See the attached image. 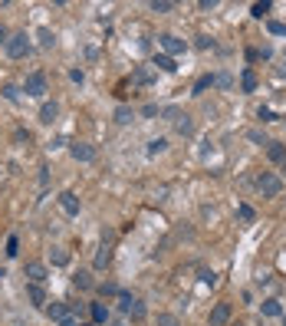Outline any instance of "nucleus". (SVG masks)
Returning <instances> with one entry per match:
<instances>
[{
    "mask_svg": "<svg viewBox=\"0 0 286 326\" xmlns=\"http://www.w3.org/2000/svg\"><path fill=\"white\" fill-rule=\"evenodd\" d=\"M280 168H283V175H286V162H283V165H280Z\"/></svg>",
    "mask_w": 286,
    "mask_h": 326,
    "instance_id": "a19ab883",
    "label": "nucleus"
},
{
    "mask_svg": "<svg viewBox=\"0 0 286 326\" xmlns=\"http://www.w3.org/2000/svg\"><path fill=\"white\" fill-rule=\"evenodd\" d=\"M46 313H50V320H53V323L76 326V316H73V310H69L66 303H53V307H46Z\"/></svg>",
    "mask_w": 286,
    "mask_h": 326,
    "instance_id": "7ed1b4c3",
    "label": "nucleus"
},
{
    "mask_svg": "<svg viewBox=\"0 0 286 326\" xmlns=\"http://www.w3.org/2000/svg\"><path fill=\"white\" fill-rule=\"evenodd\" d=\"M230 316H234V310H230V303H214V310H211V326H227L230 323Z\"/></svg>",
    "mask_w": 286,
    "mask_h": 326,
    "instance_id": "423d86ee",
    "label": "nucleus"
},
{
    "mask_svg": "<svg viewBox=\"0 0 286 326\" xmlns=\"http://www.w3.org/2000/svg\"><path fill=\"white\" fill-rule=\"evenodd\" d=\"M198 7H201V10H214V7H217V0H201Z\"/></svg>",
    "mask_w": 286,
    "mask_h": 326,
    "instance_id": "4c0bfd02",
    "label": "nucleus"
},
{
    "mask_svg": "<svg viewBox=\"0 0 286 326\" xmlns=\"http://www.w3.org/2000/svg\"><path fill=\"white\" fill-rule=\"evenodd\" d=\"M37 37H40V43H43V46H53V40H56L50 30H46V26H40V30H37Z\"/></svg>",
    "mask_w": 286,
    "mask_h": 326,
    "instance_id": "c756f323",
    "label": "nucleus"
},
{
    "mask_svg": "<svg viewBox=\"0 0 286 326\" xmlns=\"http://www.w3.org/2000/svg\"><path fill=\"white\" fill-rule=\"evenodd\" d=\"M158 326H181V320L174 313H158Z\"/></svg>",
    "mask_w": 286,
    "mask_h": 326,
    "instance_id": "cd10ccee",
    "label": "nucleus"
},
{
    "mask_svg": "<svg viewBox=\"0 0 286 326\" xmlns=\"http://www.w3.org/2000/svg\"><path fill=\"white\" fill-rule=\"evenodd\" d=\"M162 115H165V119H171V122H178V119H181V109L168 106V109H162Z\"/></svg>",
    "mask_w": 286,
    "mask_h": 326,
    "instance_id": "72a5a7b5",
    "label": "nucleus"
},
{
    "mask_svg": "<svg viewBox=\"0 0 286 326\" xmlns=\"http://www.w3.org/2000/svg\"><path fill=\"white\" fill-rule=\"evenodd\" d=\"M240 89H243V93H253V89H257V73H253V69H243V76H240Z\"/></svg>",
    "mask_w": 286,
    "mask_h": 326,
    "instance_id": "2eb2a0df",
    "label": "nucleus"
},
{
    "mask_svg": "<svg viewBox=\"0 0 286 326\" xmlns=\"http://www.w3.org/2000/svg\"><path fill=\"white\" fill-rule=\"evenodd\" d=\"M59 115V102H43V109H40V122L43 126H53Z\"/></svg>",
    "mask_w": 286,
    "mask_h": 326,
    "instance_id": "9b49d317",
    "label": "nucleus"
},
{
    "mask_svg": "<svg viewBox=\"0 0 286 326\" xmlns=\"http://www.w3.org/2000/svg\"><path fill=\"white\" fill-rule=\"evenodd\" d=\"M69 155H73L76 162H92L96 149H92V145H86V142H73V145H69Z\"/></svg>",
    "mask_w": 286,
    "mask_h": 326,
    "instance_id": "0eeeda50",
    "label": "nucleus"
},
{
    "mask_svg": "<svg viewBox=\"0 0 286 326\" xmlns=\"http://www.w3.org/2000/svg\"><path fill=\"white\" fill-rule=\"evenodd\" d=\"M174 129H178L181 135H191V132H194V122H191V115H184V112H181V119L174 122Z\"/></svg>",
    "mask_w": 286,
    "mask_h": 326,
    "instance_id": "6ab92c4d",
    "label": "nucleus"
},
{
    "mask_svg": "<svg viewBox=\"0 0 286 326\" xmlns=\"http://www.w3.org/2000/svg\"><path fill=\"white\" fill-rule=\"evenodd\" d=\"M89 313H92V323L96 326L109 320V307H106V303H89Z\"/></svg>",
    "mask_w": 286,
    "mask_h": 326,
    "instance_id": "4468645a",
    "label": "nucleus"
},
{
    "mask_svg": "<svg viewBox=\"0 0 286 326\" xmlns=\"http://www.w3.org/2000/svg\"><path fill=\"white\" fill-rule=\"evenodd\" d=\"M168 149V142L165 138H155V142H148V155H158V152H165Z\"/></svg>",
    "mask_w": 286,
    "mask_h": 326,
    "instance_id": "7c9ffc66",
    "label": "nucleus"
},
{
    "mask_svg": "<svg viewBox=\"0 0 286 326\" xmlns=\"http://www.w3.org/2000/svg\"><path fill=\"white\" fill-rule=\"evenodd\" d=\"M267 30L273 33V37H286V23H280V20H270V23H267Z\"/></svg>",
    "mask_w": 286,
    "mask_h": 326,
    "instance_id": "c85d7f7f",
    "label": "nucleus"
},
{
    "mask_svg": "<svg viewBox=\"0 0 286 326\" xmlns=\"http://www.w3.org/2000/svg\"><path fill=\"white\" fill-rule=\"evenodd\" d=\"M198 46H201V50H207V46H211V37H204V33H201V37H198Z\"/></svg>",
    "mask_w": 286,
    "mask_h": 326,
    "instance_id": "58836bf2",
    "label": "nucleus"
},
{
    "mask_svg": "<svg viewBox=\"0 0 286 326\" xmlns=\"http://www.w3.org/2000/svg\"><path fill=\"white\" fill-rule=\"evenodd\" d=\"M214 86H217V89H230V86H234V76H230V73H217V76H214Z\"/></svg>",
    "mask_w": 286,
    "mask_h": 326,
    "instance_id": "393cba45",
    "label": "nucleus"
},
{
    "mask_svg": "<svg viewBox=\"0 0 286 326\" xmlns=\"http://www.w3.org/2000/svg\"><path fill=\"white\" fill-rule=\"evenodd\" d=\"M79 326H96V323H79Z\"/></svg>",
    "mask_w": 286,
    "mask_h": 326,
    "instance_id": "79ce46f5",
    "label": "nucleus"
},
{
    "mask_svg": "<svg viewBox=\"0 0 286 326\" xmlns=\"http://www.w3.org/2000/svg\"><path fill=\"white\" fill-rule=\"evenodd\" d=\"M7 254H10V257H17V254H20V241H17V238L7 241Z\"/></svg>",
    "mask_w": 286,
    "mask_h": 326,
    "instance_id": "f704fd0d",
    "label": "nucleus"
},
{
    "mask_svg": "<svg viewBox=\"0 0 286 326\" xmlns=\"http://www.w3.org/2000/svg\"><path fill=\"white\" fill-rule=\"evenodd\" d=\"M132 82H135V86H148L151 73H148V69H135V73H132Z\"/></svg>",
    "mask_w": 286,
    "mask_h": 326,
    "instance_id": "5701e85b",
    "label": "nucleus"
},
{
    "mask_svg": "<svg viewBox=\"0 0 286 326\" xmlns=\"http://www.w3.org/2000/svg\"><path fill=\"white\" fill-rule=\"evenodd\" d=\"M73 287H79V290H89V287H92V277H89L86 270H79V274L73 277Z\"/></svg>",
    "mask_w": 286,
    "mask_h": 326,
    "instance_id": "aec40b11",
    "label": "nucleus"
},
{
    "mask_svg": "<svg viewBox=\"0 0 286 326\" xmlns=\"http://www.w3.org/2000/svg\"><path fill=\"white\" fill-rule=\"evenodd\" d=\"M59 204H62V211H66L69 218H76V214H79V198H76L73 191H62V195H59Z\"/></svg>",
    "mask_w": 286,
    "mask_h": 326,
    "instance_id": "1a4fd4ad",
    "label": "nucleus"
},
{
    "mask_svg": "<svg viewBox=\"0 0 286 326\" xmlns=\"http://www.w3.org/2000/svg\"><path fill=\"white\" fill-rule=\"evenodd\" d=\"M283 122H286V119H283Z\"/></svg>",
    "mask_w": 286,
    "mask_h": 326,
    "instance_id": "c03bdc74",
    "label": "nucleus"
},
{
    "mask_svg": "<svg viewBox=\"0 0 286 326\" xmlns=\"http://www.w3.org/2000/svg\"><path fill=\"white\" fill-rule=\"evenodd\" d=\"M23 89H26V96H33V99H43L46 96V76L43 73H30Z\"/></svg>",
    "mask_w": 286,
    "mask_h": 326,
    "instance_id": "20e7f679",
    "label": "nucleus"
},
{
    "mask_svg": "<svg viewBox=\"0 0 286 326\" xmlns=\"http://www.w3.org/2000/svg\"><path fill=\"white\" fill-rule=\"evenodd\" d=\"M99 290H102V293H109V297H112V293H118V287H115V283H102Z\"/></svg>",
    "mask_w": 286,
    "mask_h": 326,
    "instance_id": "e433bc0d",
    "label": "nucleus"
},
{
    "mask_svg": "<svg viewBox=\"0 0 286 326\" xmlns=\"http://www.w3.org/2000/svg\"><path fill=\"white\" fill-rule=\"evenodd\" d=\"M263 316H283L280 300H267V303H263Z\"/></svg>",
    "mask_w": 286,
    "mask_h": 326,
    "instance_id": "4be33fe9",
    "label": "nucleus"
},
{
    "mask_svg": "<svg viewBox=\"0 0 286 326\" xmlns=\"http://www.w3.org/2000/svg\"><path fill=\"white\" fill-rule=\"evenodd\" d=\"M211 86H214V76H201V79H198V86H194V96H201L204 89H211Z\"/></svg>",
    "mask_w": 286,
    "mask_h": 326,
    "instance_id": "bb28decb",
    "label": "nucleus"
},
{
    "mask_svg": "<svg viewBox=\"0 0 286 326\" xmlns=\"http://www.w3.org/2000/svg\"><path fill=\"white\" fill-rule=\"evenodd\" d=\"M50 260L56 263V267H66V263H69V251H66V247H53V251H50Z\"/></svg>",
    "mask_w": 286,
    "mask_h": 326,
    "instance_id": "dca6fc26",
    "label": "nucleus"
},
{
    "mask_svg": "<svg viewBox=\"0 0 286 326\" xmlns=\"http://www.w3.org/2000/svg\"><path fill=\"white\" fill-rule=\"evenodd\" d=\"M155 66L162 69V73H174V69H178V63H174L171 56H165V53H162V56H155Z\"/></svg>",
    "mask_w": 286,
    "mask_h": 326,
    "instance_id": "a211bd4d",
    "label": "nucleus"
},
{
    "mask_svg": "<svg viewBox=\"0 0 286 326\" xmlns=\"http://www.w3.org/2000/svg\"><path fill=\"white\" fill-rule=\"evenodd\" d=\"M283 326H286V316H283Z\"/></svg>",
    "mask_w": 286,
    "mask_h": 326,
    "instance_id": "37998d69",
    "label": "nucleus"
},
{
    "mask_svg": "<svg viewBox=\"0 0 286 326\" xmlns=\"http://www.w3.org/2000/svg\"><path fill=\"white\" fill-rule=\"evenodd\" d=\"M4 96H7L10 102H17V99H20V89H17V86H4Z\"/></svg>",
    "mask_w": 286,
    "mask_h": 326,
    "instance_id": "c9c22d12",
    "label": "nucleus"
},
{
    "mask_svg": "<svg viewBox=\"0 0 286 326\" xmlns=\"http://www.w3.org/2000/svg\"><path fill=\"white\" fill-rule=\"evenodd\" d=\"M247 138H250V142H257V145H267V135H263V132H257V129H250Z\"/></svg>",
    "mask_w": 286,
    "mask_h": 326,
    "instance_id": "473e14b6",
    "label": "nucleus"
},
{
    "mask_svg": "<svg viewBox=\"0 0 286 326\" xmlns=\"http://www.w3.org/2000/svg\"><path fill=\"white\" fill-rule=\"evenodd\" d=\"M7 40H10V33H7V26H0V46H7Z\"/></svg>",
    "mask_w": 286,
    "mask_h": 326,
    "instance_id": "ea45409f",
    "label": "nucleus"
},
{
    "mask_svg": "<svg viewBox=\"0 0 286 326\" xmlns=\"http://www.w3.org/2000/svg\"><path fill=\"white\" fill-rule=\"evenodd\" d=\"M257 188H260L263 198H276L283 191V178L280 175H270V171H263L260 178H257Z\"/></svg>",
    "mask_w": 286,
    "mask_h": 326,
    "instance_id": "f257e3e1",
    "label": "nucleus"
},
{
    "mask_svg": "<svg viewBox=\"0 0 286 326\" xmlns=\"http://www.w3.org/2000/svg\"><path fill=\"white\" fill-rule=\"evenodd\" d=\"M26 300H30L33 307H46V290L40 287V283H30V287H26Z\"/></svg>",
    "mask_w": 286,
    "mask_h": 326,
    "instance_id": "f8f14e48",
    "label": "nucleus"
},
{
    "mask_svg": "<svg viewBox=\"0 0 286 326\" xmlns=\"http://www.w3.org/2000/svg\"><path fill=\"white\" fill-rule=\"evenodd\" d=\"M267 158L273 165H283L286 162V145L283 142H267Z\"/></svg>",
    "mask_w": 286,
    "mask_h": 326,
    "instance_id": "6e6552de",
    "label": "nucleus"
},
{
    "mask_svg": "<svg viewBox=\"0 0 286 326\" xmlns=\"http://www.w3.org/2000/svg\"><path fill=\"white\" fill-rule=\"evenodd\" d=\"M151 10H155V13H168V10H174V4H171V0H151Z\"/></svg>",
    "mask_w": 286,
    "mask_h": 326,
    "instance_id": "a878e982",
    "label": "nucleus"
},
{
    "mask_svg": "<svg viewBox=\"0 0 286 326\" xmlns=\"http://www.w3.org/2000/svg\"><path fill=\"white\" fill-rule=\"evenodd\" d=\"M237 218H240L243 224H253V221H257V211H253L250 204H237Z\"/></svg>",
    "mask_w": 286,
    "mask_h": 326,
    "instance_id": "f3484780",
    "label": "nucleus"
},
{
    "mask_svg": "<svg viewBox=\"0 0 286 326\" xmlns=\"http://www.w3.org/2000/svg\"><path fill=\"white\" fill-rule=\"evenodd\" d=\"M250 13H253V17H267V13H270V4H253V7H250Z\"/></svg>",
    "mask_w": 286,
    "mask_h": 326,
    "instance_id": "2f4dec72",
    "label": "nucleus"
},
{
    "mask_svg": "<svg viewBox=\"0 0 286 326\" xmlns=\"http://www.w3.org/2000/svg\"><path fill=\"white\" fill-rule=\"evenodd\" d=\"M132 119H135V112H132L129 106H118L115 109V122H118V126H125V122H132Z\"/></svg>",
    "mask_w": 286,
    "mask_h": 326,
    "instance_id": "412c9836",
    "label": "nucleus"
},
{
    "mask_svg": "<svg viewBox=\"0 0 286 326\" xmlns=\"http://www.w3.org/2000/svg\"><path fill=\"white\" fill-rule=\"evenodd\" d=\"M109 260H112V238H109V241H102L99 254H96V270H102Z\"/></svg>",
    "mask_w": 286,
    "mask_h": 326,
    "instance_id": "ddd939ff",
    "label": "nucleus"
},
{
    "mask_svg": "<svg viewBox=\"0 0 286 326\" xmlns=\"http://www.w3.org/2000/svg\"><path fill=\"white\" fill-rule=\"evenodd\" d=\"M26 277H30V283H43L46 280V263L30 260V263H26Z\"/></svg>",
    "mask_w": 286,
    "mask_h": 326,
    "instance_id": "9d476101",
    "label": "nucleus"
},
{
    "mask_svg": "<svg viewBox=\"0 0 286 326\" xmlns=\"http://www.w3.org/2000/svg\"><path fill=\"white\" fill-rule=\"evenodd\" d=\"M158 43H162V50H165V56H178V53H184V40H178L174 33H162L158 37Z\"/></svg>",
    "mask_w": 286,
    "mask_h": 326,
    "instance_id": "39448f33",
    "label": "nucleus"
},
{
    "mask_svg": "<svg viewBox=\"0 0 286 326\" xmlns=\"http://www.w3.org/2000/svg\"><path fill=\"white\" fill-rule=\"evenodd\" d=\"M129 316H132V320H145V303H142V300H132Z\"/></svg>",
    "mask_w": 286,
    "mask_h": 326,
    "instance_id": "b1692460",
    "label": "nucleus"
},
{
    "mask_svg": "<svg viewBox=\"0 0 286 326\" xmlns=\"http://www.w3.org/2000/svg\"><path fill=\"white\" fill-rule=\"evenodd\" d=\"M26 53H30V40H26V33H13V37L7 40V56H10V60H23Z\"/></svg>",
    "mask_w": 286,
    "mask_h": 326,
    "instance_id": "f03ea898",
    "label": "nucleus"
}]
</instances>
